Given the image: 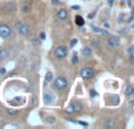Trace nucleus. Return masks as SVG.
I'll return each mask as SVG.
<instances>
[{
  "mask_svg": "<svg viewBox=\"0 0 134 129\" xmlns=\"http://www.w3.org/2000/svg\"><path fill=\"white\" fill-rule=\"evenodd\" d=\"M68 86V81L65 76H58V78L54 80V87L58 90H64L67 88Z\"/></svg>",
  "mask_w": 134,
  "mask_h": 129,
  "instance_id": "nucleus-1",
  "label": "nucleus"
},
{
  "mask_svg": "<svg viewBox=\"0 0 134 129\" xmlns=\"http://www.w3.org/2000/svg\"><path fill=\"white\" fill-rule=\"evenodd\" d=\"M11 35H12V28L8 25H6V24L0 25V37L4 38V39H7Z\"/></svg>",
  "mask_w": 134,
  "mask_h": 129,
  "instance_id": "nucleus-2",
  "label": "nucleus"
},
{
  "mask_svg": "<svg viewBox=\"0 0 134 129\" xmlns=\"http://www.w3.org/2000/svg\"><path fill=\"white\" fill-rule=\"evenodd\" d=\"M80 75H81V78L85 79V80H90V79H92L93 76H94V71H93L92 68H90V67H85V68L81 69Z\"/></svg>",
  "mask_w": 134,
  "mask_h": 129,
  "instance_id": "nucleus-3",
  "label": "nucleus"
},
{
  "mask_svg": "<svg viewBox=\"0 0 134 129\" xmlns=\"http://www.w3.org/2000/svg\"><path fill=\"white\" fill-rule=\"evenodd\" d=\"M67 54H68V52H67V48L65 46H59V47H57L55 51H54V55H55V58H58V59L66 58Z\"/></svg>",
  "mask_w": 134,
  "mask_h": 129,
  "instance_id": "nucleus-4",
  "label": "nucleus"
},
{
  "mask_svg": "<svg viewBox=\"0 0 134 129\" xmlns=\"http://www.w3.org/2000/svg\"><path fill=\"white\" fill-rule=\"evenodd\" d=\"M18 32H19V34H20V35H23V37H26V35L30 34V26L21 24L20 27L18 28Z\"/></svg>",
  "mask_w": 134,
  "mask_h": 129,
  "instance_id": "nucleus-5",
  "label": "nucleus"
},
{
  "mask_svg": "<svg viewBox=\"0 0 134 129\" xmlns=\"http://www.w3.org/2000/svg\"><path fill=\"white\" fill-rule=\"evenodd\" d=\"M57 16H58L59 20L64 21V20H66V19L68 18V12H67L65 8H61V9H59V11L57 12Z\"/></svg>",
  "mask_w": 134,
  "mask_h": 129,
  "instance_id": "nucleus-6",
  "label": "nucleus"
},
{
  "mask_svg": "<svg viewBox=\"0 0 134 129\" xmlns=\"http://www.w3.org/2000/svg\"><path fill=\"white\" fill-rule=\"evenodd\" d=\"M4 11L6 12V13H12V12H14L15 11V4L12 1L6 2V4L4 5Z\"/></svg>",
  "mask_w": 134,
  "mask_h": 129,
  "instance_id": "nucleus-7",
  "label": "nucleus"
},
{
  "mask_svg": "<svg viewBox=\"0 0 134 129\" xmlns=\"http://www.w3.org/2000/svg\"><path fill=\"white\" fill-rule=\"evenodd\" d=\"M119 39L116 37H114V35H112V37L108 38V46L112 47V48H115V47L119 46Z\"/></svg>",
  "mask_w": 134,
  "mask_h": 129,
  "instance_id": "nucleus-8",
  "label": "nucleus"
},
{
  "mask_svg": "<svg viewBox=\"0 0 134 129\" xmlns=\"http://www.w3.org/2000/svg\"><path fill=\"white\" fill-rule=\"evenodd\" d=\"M31 2L30 1H27V0H25V1H23L21 2V11L23 12H28L31 9Z\"/></svg>",
  "mask_w": 134,
  "mask_h": 129,
  "instance_id": "nucleus-9",
  "label": "nucleus"
},
{
  "mask_svg": "<svg viewBox=\"0 0 134 129\" xmlns=\"http://www.w3.org/2000/svg\"><path fill=\"white\" fill-rule=\"evenodd\" d=\"M9 56V51L6 48L0 49V60H6L7 58Z\"/></svg>",
  "mask_w": 134,
  "mask_h": 129,
  "instance_id": "nucleus-10",
  "label": "nucleus"
},
{
  "mask_svg": "<svg viewBox=\"0 0 134 129\" xmlns=\"http://www.w3.org/2000/svg\"><path fill=\"white\" fill-rule=\"evenodd\" d=\"M44 102L46 106H48V104H51L52 102H53V97H52L51 94H48V93H46V94L44 95Z\"/></svg>",
  "mask_w": 134,
  "mask_h": 129,
  "instance_id": "nucleus-11",
  "label": "nucleus"
},
{
  "mask_svg": "<svg viewBox=\"0 0 134 129\" xmlns=\"http://www.w3.org/2000/svg\"><path fill=\"white\" fill-rule=\"evenodd\" d=\"M92 30L94 31L95 33H100V34H102V35H109L108 32H106V31L101 30V28H98L97 26H94V25H92Z\"/></svg>",
  "mask_w": 134,
  "mask_h": 129,
  "instance_id": "nucleus-12",
  "label": "nucleus"
},
{
  "mask_svg": "<svg viewBox=\"0 0 134 129\" xmlns=\"http://www.w3.org/2000/svg\"><path fill=\"white\" fill-rule=\"evenodd\" d=\"M125 95H127V96H131V95H133V86L128 85L125 87Z\"/></svg>",
  "mask_w": 134,
  "mask_h": 129,
  "instance_id": "nucleus-13",
  "label": "nucleus"
},
{
  "mask_svg": "<svg viewBox=\"0 0 134 129\" xmlns=\"http://www.w3.org/2000/svg\"><path fill=\"white\" fill-rule=\"evenodd\" d=\"M72 106H73L75 113H78V112H80L81 109H82V104H81L80 102H74V103H72Z\"/></svg>",
  "mask_w": 134,
  "mask_h": 129,
  "instance_id": "nucleus-14",
  "label": "nucleus"
},
{
  "mask_svg": "<svg viewBox=\"0 0 134 129\" xmlns=\"http://www.w3.org/2000/svg\"><path fill=\"white\" fill-rule=\"evenodd\" d=\"M75 24H76L78 26H83V25H85V20L82 19V16L76 15V16H75Z\"/></svg>",
  "mask_w": 134,
  "mask_h": 129,
  "instance_id": "nucleus-15",
  "label": "nucleus"
},
{
  "mask_svg": "<svg viewBox=\"0 0 134 129\" xmlns=\"http://www.w3.org/2000/svg\"><path fill=\"white\" fill-rule=\"evenodd\" d=\"M91 53H92V49H91L90 47H85V48L82 49V55L83 56H90Z\"/></svg>",
  "mask_w": 134,
  "mask_h": 129,
  "instance_id": "nucleus-16",
  "label": "nucleus"
},
{
  "mask_svg": "<svg viewBox=\"0 0 134 129\" xmlns=\"http://www.w3.org/2000/svg\"><path fill=\"white\" fill-rule=\"evenodd\" d=\"M45 80H46V82H51V81L53 80V74H52V73H47Z\"/></svg>",
  "mask_w": 134,
  "mask_h": 129,
  "instance_id": "nucleus-17",
  "label": "nucleus"
},
{
  "mask_svg": "<svg viewBox=\"0 0 134 129\" xmlns=\"http://www.w3.org/2000/svg\"><path fill=\"white\" fill-rule=\"evenodd\" d=\"M66 113H67V114H74V113H75V112H74V108H73V106H72V104H71V106L67 107Z\"/></svg>",
  "mask_w": 134,
  "mask_h": 129,
  "instance_id": "nucleus-18",
  "label": "nucleus"
},
{
  "mask_svg": "<svg viewBox=\"0 0 134 129\" xmlns=\"http://www.w3.org/2000/svg\"><path fill=\"white\" fill-rule=\"evenodd\" d=\"M6 113L8 114V115L13 116V115H15V114L18 113V110H13V109H6Z\"/></svg>",
  "mask_w": 134,
  "mask_h": 129,
  "instance_id": "nucleus-19",
  "label": "nucleus"
},
{
  "mask_svg": "<svg viewBox=\"0 0 134 129\" xmlns=\"http://www.w3.org/2000/svg\"><path fill=\"white\" fill-rule=\"evenodd\" d=\"M72 63H73V64L78 63V54H76V53L73 54V58H72Z\"/></svg>",
  "mask_w": 134,
  "mask_h": 129,
  "instance_id": "nucleus-20",
  "label": "nucleus"
},
{
  "mask_svg": "<svg viewBox=\"0 0 134 129\" xmlns=\"http://www.w3.org/2000/svg\"><path fill=\"white\" fill-rule=\"evenodd\" d=\"M32 45H34V46H39L40 45V39H37V38L32 39Z\"/></svg>",
  "mask_w": 134,
  "mask_h": 129,
  "instance_id": "nucleus-21",
  "label": "nucleus"
},
{
  "mask_svg": "<svg viewBox=\"0 0 134 129\" xmlns=\"http://www.w3.org/2000/svg\"><path fill=\"white\" fill-rule=\"evenodd\" d=\"M46 121H47L48 123H54V122H55V119H54L53 116H52V118H51V116H48V118L46 119Z\"/></svg>",
  "mask_w": 134,
  "mask_h": 129,
  "instance_id": "nucleus-22",
  "label": "nucleus"
},
{
  "mask_svg": "<svg viewBox=\"0 0 134 129\" xmlns=\"http://www.w3.org/2000/svg\"><path fill=\"white\" fill-rule=\"evenodd\" d=\"M39 39H40V40H42V41H44V40L46 39V34H45L44 32H41V33H40V34H39Z\"/></svg>",
  "mask_w": 134,
  "mask_h": 129,
  "instance_id": "nucleus-23",
  "label": "nucleus"
},
{
  "mask_svg": "<svg viewBox=\"0 0 134 129\" xmlns=\"http://www.w3.org/2000/svg\"><path fill=\"white\" fill-rule=\"evenodd\" d=\"M90 94H91V96H92V97L97 96V92H95L94 89H91V90H90Z\"/></svg>",
  "mask_w": 134,
  "mask_h": 129,
  "instance_id": "nucleus-24",
  "label": "nucleus"
},
{
  "mask_svg": "<svg viewBox=\"0 0 134 129\" xmlns=\"http://www.w3.org/2000/svg\"><path fill=\"white\" fill-rule=\"evenodd\" d=\"M127 51H128V52H130V53H131V54H134V45H133V46H131V47H130V48H128V49H127Z\"/></svg>",
  "mask_w": 134,
  "mask_h": 129,
  "instance_id": "nucleus-25",
  "label": "nucleus"
},
{
  "mask_svg": "<svg viewBox=\"0 0 134 129\" xmlns=\"http://www.w3.org/2000/svg\"><path fill=\"white\" fill-rule=\"evenodd\" d=\"M76 123H78V125H80V126H83V127H87V123H86V122H81V121H76Z\"/></svg>",
  "mask_w": 134,
  "mask_h": 129,
  "instance_id": "nucleus-26",
  "label": "nucleus"
},
{
  "mask_svg": "<svg viewBox=\"0 0 134 129\" xmlns=\"http://www.w3.org/2000/svg\"><path fill=\"white\" fill-rule=\"evenodd\" d=\"M76 42H78V40H76V39H73V40H72V41H71V47L75 46V44H76Z\"/></svg>",
  "mask_w": 134,
  "mask_h": 129,
  "instance_id": "nucleus-27",
  "label": "nucleus"
},
{
  "mask_svg": "<svg viewBox=\"0 0 134 129\" xmlns=\"http://www.w3.org/2000/svg\"><path fill=\"white\" fill-rule=\"evenodd\" d=\"M5 73H6V69H5V68H1V69H0V74H1V75H4Z\"/></svg>",
  "mask_w": 134,
  "mask_h": 129,
  "instance_id": "nucleus-28",
  "label": "nucleus"
},
{
  "mask_svg": "<svg viewBox=\"0 0 134 129\" xmlns=\"http://www.w3.org/2000/svg\"><path fill=\"white\" fill-rule=\"evenodd\" d=\"M20 25H21V22H20V21H18V22L15 24V30H18V28L20 27Z\"/></svg>",
  "mask_w": 134,
  "mask_h": 129,
  "instance_id": "nucleus-29",
  "label": "nucleus"
},
{
  "mask_svg": "<svg viewBox=\"0 0 134 129\" xmlns=\"http://www.w3.org/2000/svg\"><path fill=\"white\" fill-rule=\"evenodd\" d=\"M72 8H73V9H79V8H80V6H78V5H74V6H72Z\"/></svg>",
  "mask_w": 134,
  "mask_h": 129,
  "instance_id": "nucleus-30",
  "label": "nucleus"
},
{
  "mask_svg": "<svg viewBox=\"0 0 134 129\" xmlns=\"http://www.w3.org/2000/svg\"><path fill=\"white\" fill-rule=\"evenodd\" d=\"M52 2H53V4H57V5L60 4V1H59V0H52Z\"/></svg>",
  "mask_w": 134,
  "mask_h": 129,
  "instance_id": "nucleus-31",
  "label": "nucleus"
},
{
  "mask_svg": "<svg viewBox=\"0 0 134 129\" xmlns=\"http://www.w3.org/2000/svg\"><path fill=\"white\" fill-rule=\"evenodd\" d=\"M104 27H105V28H109V24L105 22V24H104Z\"/></svg>",
  "mask_w": 134,
  "mask_h": 129,
  "instance_id": "nucleus-32",
  "label": "nucleus"
},
{
  "mask_svg": "<svg viewBox=\"0 0 134 129\" xmlns=\"http://www.w3.org/2000/svg\"><path fill=\"white\" fill-rule=\"evenodd\" d=\"M113 1L114 0H108V6H112V5H113Z\"/></svg>",
  "mask_w": 134,
  "mask_h": 129,
  "instance_id": "nucleus-33",
  "label": "nucleus"
},
{
  "mask_svg": "<svg viewBox=\"0 0 134 129\" xmlns=\"http://www.w3.org/2000/svg\"><path fill=\"white\" fill-rule=\"evenodd\" d=\"M93 44H94V46H99L100 42H98V41H93Z\"/></svg>",
  "mask_w": 134,
  "mask_h": 129,
  "instance_id": "nucleus-34",
  "label": "nucleus"
},
{
  "mask_svg": "<svg viewBox=\"0 0 134 129\" xmlns=\"http://www.w3.org/2000/svg\"><path fill=\"white\" fill-rule=\"evenodd\" d=\"M130 103H131V106H132L133 108H134V100H132V101H130Z\"/></svg>",
  "mask_w": 134,
  "mask_h": 129,
  "instance_id": "nucleus-35",
  "label": "nucleus"
},
{
  "mask_svg": "<svg viewBox=\"0 0 134 129\" xmlns=\"http://www.w3.org/2000/svg\"><path fill=\"white\" fill-rule=\"evenodd\" d=\"M133 95H134V87H133Z\"/></svg>",
  "mask_w": 134,
  "mask_h": 129,
  "instance_id": "nucleus-36",
  "label": "nucleus"
}]
</instances>
